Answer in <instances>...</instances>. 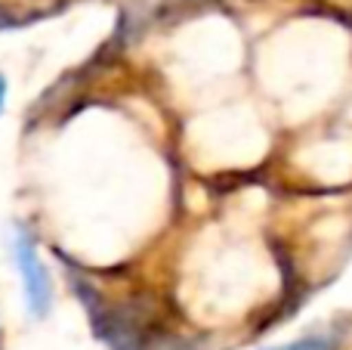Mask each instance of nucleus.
Listing matches in <instances>:
<instances>
[{"instance_id": "1", "label": "nucleus", "mask_w": 352, "mask_h": 350, "mask_svg": "<svg viewBox=\"0 0 352 350\" xmlns=\"http://www.w3.org/2000/svg\"><path fill=\"white\" fill-rule=\"evenodd\" d=\"M12 258H16V267H19V273H22V289H25L28 313L31 316H47L53 289H50L47 267L41 264L34 242H31V236L25 233V229H16V239H12Z\"/></svg>"}, {"instance_id": "2", "label": "nucleus", "mask_w": 352, "mask_h": 350, "mask_svg": "<svg viewBox=\"0 0 352 350\" xmlns=\"http://www.w3.org/2000/svg\"><path fill=\"white\" fill-rule=\"evenodd\" d=\"M269 350H331V341L328 338H303V341H294V344L269 347Z\"/></svg>"}, {"instance_id": "3", "label": "nucleus", "mask_w": 352, "mask_h": 350, "mask_svg": "<svg viewBox=\"0 0 352 350\" xmlns=\"http://www.w3.org/2000/svg\"><path fill=\"white\" fill-rule=\"evenodd\" d=\"M3 99H6V81H3V74H0V112H3Z\"/></svg>"}]
</instances>
